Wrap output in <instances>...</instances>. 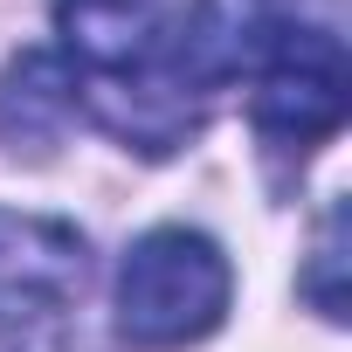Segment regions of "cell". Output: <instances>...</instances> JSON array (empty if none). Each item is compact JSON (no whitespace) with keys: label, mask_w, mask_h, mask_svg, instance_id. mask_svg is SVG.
I'll use <instances>...</instances> for the list:
<instances>
[{"label":"cell","mask_w":352,"mask_h":352,"mask_svg":"<svg viewBox=\"0 0 352 352\" xmlns=\"http://www.w3.org/2000/svg\"><path fill=\"white\" fill-rule=\"evenodd\" d=\"M14 352H90V345H83V338H69V331H56V324H35Z\"/></svg>","instance_id":"7"},{"label":"cell","mask_w":352,"mask_h":352,"mask_svg":"<svg viewBox=\"0 0 352 352\" xmlns=\"http://www.w3.org/2000/svg\"><path fill=\"white\" fill-rule=\"evenodd\" d=\"M83 270H90V256L69 221L0 208V331L56 318L83 290Z\"/></svg>","instance_id":"4"},{"label":"cell","mask_w":352,"mask_h":352,"mask_svg":"<svg viewBox=\"0 0 352 352\" xmlns=\"http://www.w3.org/2000/svg\"><path fill=\"white\" fill-rule=\"evenodd\" d=\"M235 270L201 228H152L118 263V331L138 352L194 345L228 318Z\"/></svg>","instance_id":"2"},{"label":"cell","mask_w":352,"mask_h":352,"mask_svg":"<svg viewBox=\"0 0 352 352\" xmlns=\"http://www.w3.org/2000/svg\"><path fill=\"white\" fill-rule=\"evenodd\" d=\"M304 297L318 318L345 324V201H331L324 228H318V249H311V270H304Z\"/></svg>","instance_id":"6"},{"label":"cell","mask_w":352,"mask_h":352,"mask_svg":"<svg viewBox=\"0 0 352 352\" xmlns=\"http://www.w3.org/2000/svg\"><path fill=\"white\" fill-rule=\"evenodd\" d=\"M256 90H249V124L270 152H311L345 124V97H352V69H345V42L331 28H304L283 21L276 42L256 56Z\"/></svg>","instance_id":"3"},{"label":"cell","mask_w":352,"mask_h":352,"mask_svg":"<svg viewBox=\"0 0 352 352\" xmlns=\"http://www.w3.org/2000/svg\"><path fill=\"white\" fill-rule=\"evenodd\" d=\"M283 21L297 0H56L76 104L145 159L180 152Z\"/></svg>","instance_id":"1"},{"label":"cell","mask_w":352,"mask_h":352,"mask_svg":"<svg viewBox=\"0 0 352 352\" xmlns=\"http://www.w3.org/2000/svg\"><path fill=\"white\" fill-rule=\"evenodd\" d=\"M76 118V83L63 69V56H21L8 76H0V138L14 152L21 145H56L63 124Z\"/></svg>","instance_id":"5"}]
</instances>
